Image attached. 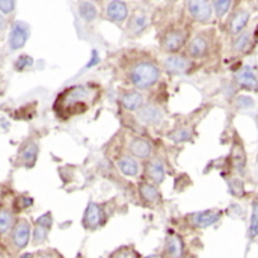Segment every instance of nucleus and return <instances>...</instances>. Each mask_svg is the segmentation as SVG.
I'll list each match as a JSON object with an SVG mask.
<instances>
[{
    "label": "nucleus",
    "instance_id": "79ce46f5",
    "mask_svg": "<svg viewBox=\"0 0 258 258\" xmlns=\"http://www.w3.org/2000/svg\"><path fill=\"white\" fill-rule=\"evenodd\" d=\"M145 258H159L157 255H148V257H145Z\"/></svg>",
    "mask_w": 258,
    "mask_h": 258
},
{
    "label": "nucleus",
    "instance_id": "f3484780",
    "mask_svg": "<svg viewBox=\"0 0 258 258\" xmlns=\"http://www.w3.org/2000/svg\"><path fill=\"white\" fill-rule=\"evenodd\" d=\"M36 157H38V144L36 142H29L20 151V154H18V163L30 169V168L35 166Z\"/></svg>",
    "mask_w": 258,
    "mask_h": 258
},
{
    "label": "nucleus",
    "instance_id": "6e6552de",
    "mask_svg": "<svg viewBox=\"0 0 258 258\" xmlns=\"http://www.w3.org/2000/svg\"><path fill=\"white\" fill-rule=\"evenodd\" d=\"M163 67H165V70H166L169 74L178 76V74H186V73H189L190 68H192V62H190L187 57H184V56L171 54V56H168V57L165 59Z\"/></svg>",
    "mask_w": 258,
    "mask_h": 258
},
{
    "label": "nucleus",
    "instance_id": "7c9ffc66",
    "mask_svg": "<svg viewBox=\"0 0 258 258\" xmlns=\"http://www.w3.org/2000/svg\"><path fill=\"white\" fill-rule=\"evenodd\" d=\"M32 63H33V59H32L30 56H27V54H23V56H20V57L17 59V62H15V70H17V71H23V70L32 67Z\"/></svg>",
    "mask_w": 258,
    "mask_h": 258
},
{
    "label": "nucleus",
    "instance_id": "393cba45",
    "mask_svg": "<svg viewBox=\"0 0 258 258\" xmlns=\"http://www.w3.org/2000/svg\"><path fill=\"white\" fill-rule=\"evenodd\" d=\"M231 159H233V165L237 169V172L242 174L243 169H245V165H246V153H245V150H243L242 145H239V144L234 145Z\"/></svg>",
    "mask_w": 258,
    "mask_h": 258
},
{
    "label": "nucleus",
    "instance_id": "bb28decb",
    "mask_svg": "<svg viewBox=\"0 0 258 258\" xmlns=\"http://www.w3.org/2000/svg\"><path fill=\"white\" fill-rule=\"evenodd\" d=\"M169 139L174 142H186L192 139V130L189 127H181L172 133H169Z\"/></svg>",
    "mask_w": 258,
    "mask_h": 258
},
{
    "label": "nucleus",
    "instance_id": "1a4fd4ad",
    "mask_svg": "<svg viewBox=\"0 0 258 258\" xmlns=\"http://www.w3.org/2000/svg\"><path fill=\"white\" fill-rule=\"evenodd\" d=\"M51 224H53V218H51V213H45L42 216H39L35 222V230H33V243L35 245H41L47 240L48 237V233H50V228H51Z\"/></svg>",
    "mask_w": 258,
    "mask_h": 258
},
{
    "label": "nucleus",
    "instance_id": "a19ab883",
    "mask_svg": "<svg viewBox=\"0 0 258 258\" xmlns=\"http://www.w3.org/2000/svg\"><path fill=\"white\" fill-rule=\"evenodd\" d=\"M254 213L258 216V204H255V210H254Z\"/></svg>",
    "mask_w": 258,
    "mask_h": 258
},
{
    "label": "nucleus",
    "instance_id": "4be33fe9",
    "mask_svg": "<svg viewBox=\"0 0 258 258\" xmlns=\"http://www.w3.org/2000/svg\"><path fill=\"white\" fill-rule=\"evenodd\" d=\"M236 79H237V82H239V85H240L242 88L258 89V79L255 77V74H254V71H252L251 67L242 68V70L237 73Z\"/></svg>",
    "mask_w": 258,
    "mask_h": 258
},
{
    "label": "nucleus",
    "instance_id": "f257e3e1",
    "mask_svg": "<svg viewBox=\"0 0 258 258\" xmlns=\"http://www.w3.org/2000/svg\"><path fill=\"white\" fill-rule=\"evenodd\" d=\"M98 95H100V89L94 83L76 85L57 95L53 109L57 118L68 119L71 116L85 113L97 101Z\"/></svg>",
    "mask_w": 258,
    "mask_h": 258
},
{
    "label": "nucleus",
    "instance_id": "f704fd0d",
    "mask_svg": "<svg viewBox=\"0 0 258 258\" xmlns=\"http://www.w3.org/2000/svg\"><path fill=\"white\" fill-rule=\"evenodd\" d=\"M15 8V2L14 0H0V14L6 15L9 12H12Z\"/></svg>",
    "mask_w": 258,
    "mask_h": 258
},
{
    "label": "nucleus",
    "instance_id": "9b49d317",
    "mask_svg": "<svg viewBox=\"0 0 258 258\" xmlns=\"http://www.w3.org/2000/svg\"><path fill=\"white\" fill-rule=\"evenodd\" d=\"M150 26V17L145 11L142 9H138L133 12V15L130 17L128 20V26H127V30L133 35V36H138L141 35L144 30H147Z\"/></svg>",
    "mask_w": 258,
    "mask_h": 258
},
{
    "label": "nucleus",
    "instance_id": "2f4dec72",
    "mask_svg": "<svg viewBox=\"0 0 258 258\" xmlns=\"http://www.w3.org/2000/svg\"><path fill=\"white\" fill-rule=\"evenodd\" d=\"M228 184H230V190L233 195H236V197L243 195V183L240 180H231Z\"/></svg>",
    "mask_w": 258,
    "mask_h": 258
},
{
    "label": "nucleus",
    "instance_id": "473e14b6",
    "mask_svg": "<svg viewBox=\"0 0 258 258\" xmlns=\"http://www.w3.org/2000/svg\"><path fill=\"white\" fill-rule=\"evenodd\" d=\"M248 236H249V239L258 237V216L255 213H252V216H251V225H249Z\"/></svg>",
    "mask_w": 258,
    "mask_h": 258
},
{
    "label": "nucleus",
    "instance_id": "c756f323",
    "mask_svg": "<svg viewBox=\"0 0 258 258\" xmlns=\"http://www.w3.org/2000/svg\"><path fill=\"white\" fill-rule=\"evenodd\" d=\"M212 6H213L218 17H224L228 12L230 6H231V0H216V2L212 3Z\"/></svg>",
    "mask_w": 258,
    "mask_h": 258
},
{
    "label": "nucleus",
    "instance_id": "aec40b11",
    "mask_svg": "<svg viewBox=\"0 0 258 258\" xmlns=\"http://www.w3.org/2000/svg\"><path fill=\"white\" fill-rule=\"evenodd\" d=\"M249 17H251V14H249L248 9H239V11L233 15V18H231V21H230V32H231L233 35L240 33V32L246 27V24H248V21H249Z\"/></svg>",
    "mask_w": 258,
    "mask_h": 258
},
{
    "label": "nucleus",
    "instance_id": "f03ea898",
    "mask_svg": "<svg viewBox=\"0 0 258 258\" xmlns=\"http://www.w3.org/2000/svg\"><path fill=\"white\" fill-rule=\"evenodd\" d=\"M127 74H128V80L132 82V85L141 91L150 89L160 79L159 67L153 60H148V59L136 60L135 63H132Z\"/></svg>",
    "mask_w": 258,
    "mask_h": 258
},
{
    "label": "nucleus",
    "instance_id": "20e7f679",
    "mask_svg": "<svg viewBox=\"0 0 258 258\" xmlns=\"http://www.w3.org/2000/svg\"><path fill=\"white\" fill-rule=\"evenodd\" d=\"M186 39H187V32L184 29H171V30L165 32V35L162 38V47L168 53L174 54L175 51L183 48Z\"/></svg>",
    "mask_w": 258,
    "mask_h": 258
},
{
    "label": "nucleus",
    "instance_id": "c9c22d12",
    "mask_svg": "<svg viewBox=\"0 0 258 258\" xmlns=\"http://www.w3.org/2000/svg\"><path fill=\"white\" fill-rule=\"evenodd\" d=\"M112 258H138L136 255V252L133 251V249H130V248H122V249H119V251H116Z\"/></svg>",
    "mask_w": 258,
    "mask_h": 258
},
{
    "label": "nucleus",
    "instance_id": "4468645a",
    "mask_svg": "<svg viewBox=\"0 0 258 258\" xmlns=\"http://www.w3.org/2000/svg\"><path fill=\"white\" fill-rule=\"evenodd\" d=\"M209 48H210V42H209V38L206 35H197L187 45V53L189 56L195 57V59H200V57H204L207 53H209Z\"/></svg>",
    "mask_w": 258,
    "mask_h": 258
},
{
    "label": "nucleus",
    "instance_id": "6ab92c4d",
    "mask_svg": "<svg viewBox=\"0 0 258 258\" xmlns=\"http://www.w3.org/2000/svg\"><path fill=\"white\" fill-rule=\"evenodd\" d=\"M116 166L127 177H136L139 174V163L136 162V159L130 156H121L116 160Z\"/></svg>",
    "mask_w": 258,
    "mask_h": 258
},
{
    "label": "nucleus",
    "instance_id": "9d476101",
    "mask_svg": "<svg viewBox=\"0 0 258 258\" xmlns=\"http://www.w3.org/2000/svg\"><path fill=\"white\" fill-rule=\"evenodd\" d=\"M221 218H222V212H219V210H206V212L194 213L190 216V222L197 228H209V227L215 225Z\"/></svg>",
    "mask_w": 258,
    "mask_h": 258
},
{
    "label": "nucleus",
    "instance_id": "dca6fc26",
    "mask_svg": "<svg viewBox=\"0 0 258 258\" xmlns=\"http://www.w3.org/2000/svg\"><path fill=\"white\" fill-rule=\"evenodd\" d=\"M128 150L133 154V157H138V159H148L153 153L151 144L142 138H133L128 144Z\"/></svg>",
    "mask_w": 258,
    "mask_h": 258
},
{
    "label": "nucleus",
    "instance_id": "39448f33",
    "mask_svg": "<svg viewBox=\"0 0 258 258\" xmlns=\"http://www.w3.org/2000/svg\"><path fill=\"white\" fill-rule=\"evenodd\" d=\"M186 6H187L190 17L195 21L207 23V21H210V18L213 15V6L207 0H190L186 3Z\"/></svg>",
    "mask_w": 258,
    "mask_h": 258
},
{
    "label": "nucleus",
    "instance_id": "e433bc0d",
    "mask_svg": "<svg viewBox=\"0 0 258 258\" xmlns=\"http://www.w3.org/2000/svg\"><path fill=\"white\" fill-rule=\"evenodd\" d=\"M35 258H62V255L57 252V251H54V249H48V251H41V252H38Z\"/></svg>",
    "mask_w": 258,
    "mask_h": 258
},
{
    "label": "nucleus",
    "instance_id": "7ed1b4c3",
    "mask_svg": "<svg viewBox=\"0 0 258 258\" xmlns=\"http://www.w3.org/2000/svg\"><path fill=\"white\" fill-rule=\"evenodd\" d=\"M29 36H30L29 24L24 21H14L11 24V33H9V39H8L9 50L15 51V50L23 48L26 45Z\"/></svg>",
    "mask_w": 258,
    "mask_h": 258
},
{
    "label": "nucleus",
    "instance_id": "ea45409f",
    "mask_svg": "<svg viewBox=\"0 0 258 258\" xmlns=\"http://www.w3.org/2000/svg\"><path fill=\"white\" fill-rule=\"evenodd\" d=\"M20 258H35V255H33V254H30V252H26V254H23Z\"/></svg>",
    "mask_w": 258,
    "mask_h": 258
},
{
    "label": "nucleus",
    "instance_id": "72a5a7b5",
    "mask_svg": "<svg viewBox=\"0 0 258 258\" xmlns=\"http://www.w3.org/2000/svg\"><path fill=\"white\" fill-rule=\"evenodd\" d=\"M237 106L240 109H252L254 107V100L248 95H240L237 100Z\"/></svg>",
    "mask_w": 258,
    "mask_h": 258
},
{
    "label": "nucleus",
    "instance_id": "c85d7f7f",
    "mask_svg": "<svg viewBox=\"0 0 258 258\" xmlns=\"http://www.w3.org/2000/svg\"><path fill=\"white\" fill-rule=\"evenodd\" d=\"M32 204H33V200H32L30 197H27V195H20V197H17L15 201H14V210H15V212H21V210H24V209H29Z\"/></svg>",
    "mask_w": 258,
    "mask_h": 258
},
{
    "label": "nucleus",
    "instance_id": "423d86ee",
    "mask_svg": "<svg viewBox=\"0 0 258 258\" xmlns=\"http://www.w3.org/2000/svg\"><path fill=\"white\" fill-rule=\"evenodd\" d=\"M136 116H138L139 122H142L145 125H159L165 119V113H163L162 107H159L157 104H153V103L142 106L138 110Z\"/></svg>",
    "mask_w": 258,
    "mask_h": 258
},
{
    "label": "nucleus",
    "instance_id": "cd10ccee",
    "mask_svg": "<svg viewBox=\"0 0 258 258\" xmlns=\"http://www.w3.org/2000/svg\"><path fill=\"white\" fill-rule=\"evenodd\" d=\"M249 44H251V33L243 32L233 41V48L236 51H242V50H246L249 47Z\"/></svg>",
    "mask_w": 258,
    "mask_h": 258
},
{
    "label": "nucleus",
    "instance_id": "5701e85b",
    "mask_svg": "<svg viewBox=\"0 0 258 258\" xmlns=\"http://www.w3.org/2000/svg\"><path fill=\"white\" fill-rule=\"evenodd\" d=\"M15 216L8 209H0V236H5L15 227Z\"/></svg>",
    "mask_w": 258,
    "mask_h": 258
},
{
    "label": "nucleus",
    "instance_id": "a211bd4d",
    "mask_svg": "<svg viewBox=\"0 0 258 258\" xmlns=\"http://www.w3.org/2000/svg\"><path fill=\"white\" fill-rule=\"evenodd\" d=\"M147 177L154 183L160 184L165 180V165L159 159H153L147 163Z\"/></svg>",
    "mask_w": 258,
    "mask_h": 258
},
{
    "label": "nucleus",
    "instance_id": "412c9836",
    "mask_svg": "<svg viewBox=\"0 0 258 258\" xmlns=\"http://www.w3.org/2000/svg\"><path fill=\"white\" fill-rule=\"evenodd\" d=\"M121 103H122V106H124L127 110L138 112V110L144 106V97H142V94L138 92V91H130V92H125V94L121 97Z\"/></svg>",
    "mask_w": 258,
    "mask_h": 258
},
{
    "label": "nucleus",
    "instance_id": "58836bf2",
    "mask_svg": "<svg viewBox=\"0 0 258 258\" xmlns=\"http://www.w3.org/2000/svg\"><path fill=\"white\" fill-rule=\"evenodd\" d=\"M5 29H6V20H5V17L0 14V33H2Z\"/></svg>",
    "mask_w": 258,
    "mask_h": 258
},
{
    "label": "nucleus",
    "instance_id": "f8f14e48",
    "mask_svg": "<svg viewBox=\"0 0 258 258\" xmlns=\"http://www.w3.org/2000/svg\"><path fill=\"white\" fill-rule=\"evenodd\" d=\"M101 218H103V213H101V209L98 204L95 203H89L86 210H85V215H83V227L86 230H97L101 224Z\"/></svg>",
    "mask_w": 258,
    "mask_h": 258
},
{
    "label": "nucleus",
    "instance_id": "b1692460",
    "mask_svg": "<svg viewBox=\"0 0 258 258\" xmlns=\"http://www.w3.org/2000/svg\"><path fill=\"white\" fill-rule=\"evenodd\" d=\"M139 192H141V197L144 198L145 203H148V204H157L159 203V192H157V189L153 184L141 183Z\"/></svg>",
    "mask_w": 258,
    "mask_h": 258
},
{
    "label": "nucleus",
    "instance_id": "37998d69",
    "mask_svg": "<svg viewBox=\"0 0 258 258\" xmlns=\"http://www.w3.org/2000/svg\"><path fill=\"white\" fill-rule=\"evenodd\" d=\"M2 195H3V194H2V189H0V200H2Z\"/></svg>",
    "mask_w": 258,
    "mask_h": 258
},
{
    "label": "nucleus",
    "instance_id": "a878e982",
    "mask_svg": "<svg viewBox=\"0 0 258 258\" xmlns=\"http://www.w3.org/2000/svg\"><path fill=\"white\" fill-rule=\"evenodd\" d=\"M79 14L85 21H94L97 18V8L91 2H82L79 5Z\"/></svg>",
    "mask_w": 258,
    "mask_h": 258
},
{
    "label": "nucleus",
    "instance_id": "0eeeda50",
    "mask_svg": "<svg viewBox=\"0 0 258 258\" xmlns=\"http://www.w3.org/2000/svg\"><path fill=\"white\" fill-rule=\"evenodd\" d=\"M30 233H32V228H30V225H29V222L26 219L17 221L15 227L12 228V234H11L12 245L17 249L26 248L29 240H30Z\"/></svg>",
    "mask_w": 258,
    "mask_h": 258
},
{
    "label": "nucleus",
    "instance_id": "4c0bfd02",
    "mask_svg": "<svg viewBox=\"0 0 258 258\" xmlns=\"http://www.w3.org/2000/svg\"><path fill=\"white\" fill-rule=\"evenodd\" d=\"M242 209L239 207V204H233L230 209H228V215L231 216V218H236V219H239L240 216H242Z\"/></svg>",
    "mask_w": 258,
    "mask_h": 258
},
{
    "label": "nucleus",
    "instance_id": "ddd939ff",
    "mask_svg": "<svg viewBox=\"0 0 258 258\" xmlns=\"http://www.w3.org/2000/svg\"><path fill=\"white\" fill-rule=\"evenodd\" d=\"M106 17L113 23H122L128 17V6L124 2H109L106 6Z\"/></svg>",
    "mask_w": 258,
    "mask_h": 258
},
{
    "label": "nucleus",
    "instance_id": "2eb2a0df",
    "mask_svg": "<svg viewBox=\"0 0 258 258\" xmlns=\"http://www.w3.org/2000/svg\"><path fill=\"white\" fill-rule=\"evenodd\" d=\"M181 255H183V240L177 234H168L163 248V257L181 258Z\"/></svg>",
    "mask_w": 258,
    "mask_h": 258
}]
</instances>
